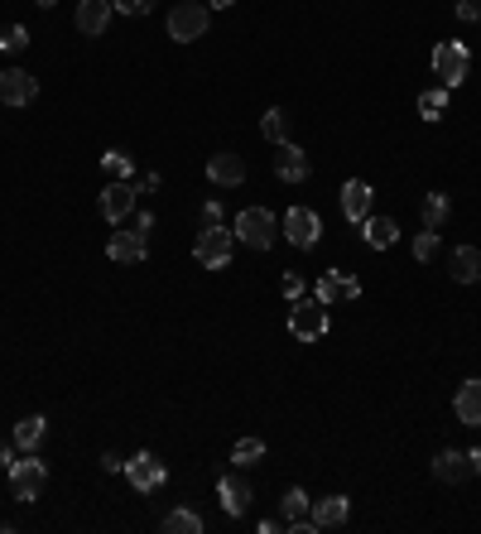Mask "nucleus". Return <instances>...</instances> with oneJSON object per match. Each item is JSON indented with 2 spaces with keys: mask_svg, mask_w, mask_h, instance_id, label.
<instances>
[{
  "mask_svg": "<svg viewBox=\"0 0 481 534\" xmlns=\"http://www.w3.org/2000/svg\"><path fill=\"white\" fill-rule=\"evenodd\" d=\"M332 328V318H328V303H318V299H294L289 308V332L299 337V342H318V337H328Z\"/></svg>",
  "mask_w": 481,
  "mask_h": 534,
  "instance_id": "obj_1",
  "label": "nucleus"
},
{
  "mask_svg": "<svg viewBox=\"0 0 481 534\" xmlns=\"http://www.w3.org/2000/svg\"><path fill=\"white\" fill-rule=\"evenodd\" d=\"M231 250H236V236L226 227H203V231H197V241H193V256H197L203 270H226Z\"/></svg>",
  "mask_w": 481,
  "mask_h": 534,
  "instance_id": "obj_2",
  "label": "nucleus"
},
{
  "mask_svg": "<svg viewBox=\"0 0 481 534\" xmlns=\"http://www.w3.org/2000/svg\"><path fill=\"white\" fill-rule=\"evenodd\" d=\"M207 24H212V15H207V5H197V0H183V5L168 10V39H174V44H193V39H203Z\"/></svg>",
  "mask_w": 481,
  "mask_h": 534,
  "instance_id": "obj_3",
  "label": "nucleus"
},
{
  "mask_svg": "<svg viewBox=\"0 0 481 534\" xmlns=\"http://www.w3.org/2000/svg\"><path fill=\"white\" fill-rule=\"evenodd\" d=\"M236 231H240V241H246L250 250H270L279 222H275L270 207H246V213L236 217Z\"/></svg>",
  "mask_w": 481,
  "mask_h": 534,
  "instance_id": "obj_4",
  "label": "nucleus"
},
{
  "mask_svg": "<svg viewBox=\"0 0 481 534\" xmlns=\"http://www.w3.org/2000/svg\"><path fill=\"white\" fill-rule=\"evenodd\" d=\"M467 68H472V53H467V49L458 44V39H443V44L433 49V77L443 82L448 92L467 77Z\"/></svg>",
  "mask_w": 481,
  "mask_h": 534,
  "instance_id": "obj_5",
  "label": "nucleus"
},
{
  "mask_svg": "<svg viewBox=\"0 0 481 534\" xmlns=\"http://www.w3.org/2000/svg\"><path fill=\"white\" fill-rule=\"evenodd\" d=\"M49 482V462H39V457H20V462H10V491H15V501H39V491H44Z\"/></svg>",
  "mask_w": 481,
  "mask_h": 534,
  "instance_id": "obj_6",
  "label": "nucleus"
},
{
  "mask_svg": "<svg viewBox=\"0 0 481 534\" xmlns=\"http://www.w3.org/2000/svg\"><path fill=\"white\" fill-rule=\"evenodd\" d=\"M285 236H289V246L313 250L318 236H322V217L313 213V207H289L285 213Z\"/></svg>",
  "mask_w": 481,
  "mask_h": 534,
  "instance_id": "obj_7",
  "label": "nucleus"
},
{
  "mask_svg": "<svg viewBox=\"0 0 481 534\" xmlns=\"http://www.w3.org/2000/svg\"><path fill=\"white\" fill-rule=\"evenodd\" d=\"M125 482H131L135 491H159L168 482V467L154 453H135L131 462H125Z\"/></svg>",
  "mask_w": 481,
  "mask_h": 534,
  "instance_id": "obj_8",
  "label": "nucleus"
},
{
  "mask_svg": "<svg viewBox=\"0 0 481 534\" xmlns=\"http://www.w3.org/2000/svg\"><path fill=\"white\" fill-rule=\"evenodd\" d=\"M135 198H140V188L131 184V178H111V188L102 193V217L121 227V222L135 213Z\"/></svg>",
  "mask_w": 481,
  "mask_h": 534,
  "instance_id": "obj_9",
  "label": "nucleus"
},
{
  "mask_svg": "<svg viewBox=\"0 0 481 534\" xmlns=\"http://www.w3.org/2000/svg\"><path fill=\"white\" fill-rule=\"evenodd\" d=\"M207 184L212 188H240V184H246V159L231 154V149L212 154V159H207Z\"/></svg>",
  "mask_w": 481,
  "mask_h": 534,
  "instance_id": "obj_10",
  "label": "nucleus"
},
{
  "mask_svg": "<svg viewBox=\"0 0 481 534\" xmlns=\"http://www.w3.org/2000/svg\"><path fill=\"white\" fill-rule=\"evenodd\" d=\"M34 96H39L34 73H24V68H5V73H0V102L5 106H30Z\"/></svg>",
  "mask_w": 481,
  "mask_h": 534,
  "instance_id": "obj_11",
  "label": "nucleus"
},
{
  "mask_svg": "<svg viewBox=\"0 0 481 534\" xmlns=\"http://www.w3.org/2000/svg\"><path fill=\"white\" fill-rule=\"evenodd\" d=\"M313 299L332 308V303H342V299H361V285H357L351 275H342V270H322V275H318Z\"/></svg>",
  "mask_w": 481,
  "mask_h": 534,
  "instance_id": "obj_12",
  "label": "nucleus"
},
{
  "mask_svg": "<svg viewBox=\"0 0 481 534\" xmlns=\"http://www.w3.org/2000/svg\"><path fill=\"white\" fill-rule=\"evenodd\" d=\"M371 198H376V188L366 184V178H347L342 184V217L361 227V222L371 217Z\"/></svg>",
  "mask_w": 481,
  "mask_h": 534,
  "instance_id": "obj_13",
  "label": "nucleus"
},
{
  "mask_svg": "<svg viewBox=\"0 0 481 534\" xmlns=\"http://www.w3.org/2000/svg\"><path fill=\"white\" fill-rule=\"evenodd\" d=\"M275 174H279V184H304L308 178V154L294 145V140L275 145Z\"/></svg>",
  "mask_w": 481,
  "mask_h": 534,
  "instance_id": "obj_14",
  "label": "nucleus"
},
{
  "mask_svg": "<svg viewBox=\"0 0 481 534\" xmlns=\"http://www.w3.org/2000/svg\"><path fill=\"white\" fill-rule=\"evenodd\" d=\"M217 496H222V511L240 520V515L250 511V501H256V491L240 482V476H222V482H217Z\"/></svg>",
  "mask_w": 481,
  "mask_h": 534,
  "instance_id": "obj_15",
  "label": "nucleus"
},
{
  "mask_svg": "<svg viewBox=\"0 0 481 534\" xmlns=\"http://www.w3.org/2000/svg\"><path fill=\"white\" fill-rule=\"evenodd\" d=\"M111 0H77V30L96 39V34H106V24H111Z\"/></svg>",
  "mask_w": 481,
  "mask_h": 534,
  "instance_id": "obj_16",
  "label": "nucleus"
},
{
  "mask_svg": "<svg viewBox=\"0 0 481 534\" xmlns=\"http://www.w3.org/2000/svg\"><path fill=\"white\" fill-rule=\"evenodd\" d=\"M433 476L448 486H462L467 476H472V462H467V453H458V448H443V453L433 457Z\"/></svg>",
  "mask_w": 481,
  "mask_h": 534,
  "instance_id": "obj_17",
  "label": "nucleus"
},
{
  "mask_svg": "<svg viewBox=\"0 0 481 534\" xmlns=\"http://www.w3.org/2000/svg\"><path fill=\"white\" fill-rule=\"evenodd\" d=\"M106 256L116 265H140L150 256V246H145V236H140V231H116V236H111V246H106Z\"/></svg>",
  "mask_w": 481,
  "mask_h": 534,
  "instance_id": "obj_18",
  "label": "nucleus"
},
{
  "mask_svg": "<svg viewBox=\"0 0 481 534\" xmlns=\"http://www.w3.org/2000/svg\"><path fill=\"white\" fill-rule=\"evenodd\" d=\"M347 515H351V501H347V496H322V501L313 505V525H318V529H342Z\"/></svg>",
  "mask_w": 481,
  "mask_h": 534,
  "instance_id": "obj_19",
  "label": "nucleus"
},
{
  "mask_svg": "<svg viewBox=\"0 0 481 534\" xmlns=\"http://www.w3.org/2000/svg\"><path fill=\"white\" fill-rule=\"evenodd\" d=\"M452 410H458V419L467 429H476L481 424V381H467L458 390V400H452Z\"/></svg>",
  "mask_w": 481,
  "mask_h": 534,
  "instance_id": "obj_20",
  "label": "nucleus"
},
{
  "mask_svg": "<svg viewBox=\"0 0 481 534\" xmlns=\"http://www.w3.org/2000/svg\"><path fill=\"white\" fill-rule=\"evenodd\" d=\"M452 279H458V285H476V279H481V250L476 246H458V250H452Z\"/></svg>",
  "mask_w": 481,
  "mask_h": 534,
  "instance_id": "obj_21",
  "label": "nucleus"
},
{
  "mask_svg": "<svg viewBox=\"0 0 481 534\" xmlns=\"http://www.w3.org/2000/svg\"><path fill=\"white\" fill-rule=\"evenodd\" d=\"M361 236H366V246H371V250H390L395 236H400V227H395L390 217H366L361 222Z\"/></svg>",
  "mask_w": 481,
  "mask_h": 534,
  "instance_id": "obj_22",
  "label": "nucleus"
},
{
  "mask_svg": "<svg viewBox=\"0 0 481 534\" xmlns=\"http://www.w3.org/2000/svg\"><path fill=\"white\" fill-rule=\"evenodd\" d=\"M44 433H49V419H39V414L20 419V424H15V448H20V453H34V448L44 443Z\"/></svg>",
  "mask_w": 481,
  "mask_h": 534,
  "instance_id": "obj_23",
  "label": "nucleus"
},
{
  "mask_svg": "<svg viewBox=\"0 0 481 534\" xmlns=\"http://www.w3.org/2000/svg\"><path fill=\"white\" fill-rule=\"evenodd\" d=\"M448 213H452L448 193H429V198H423V227H429V231H443Z\"/></svg>",
  "mask_w": 481,
  "mask_h": 534,
  "instance_id": "obj_24",
  "label": "nucleus"
},
{
  "mask_svg": "<svg viewBox=\"0 0 481 534\" xmlns=\"http://www.w3.org/2000/svg\"><path fill=\"white\" fill-rule=\"evenodd\" d=\"M260 135L270 140V145H285V140H289V116H285L279 106H270V111L260 116Z\"/></svg>",
  "mask_w": 481,
  "mask_h": 534,
  "instance_id": "obj_25",
  "label": "nucleus"
},
{
  "mask_svg": "<svg viewBox=\"0 0 481 534\" xmlns=\"http://www.w3.org/2000/svg\"><path fill=\"white\" fill-rule=\"evenodd\" d=\"M308 505H313V501H308V491H304V486H289V491H285V501H279V515H285V525L304 520V515H308Z\"/></svg>",
  "mask_w": 481,
  "mask_h": 534,
  "instance_id": "obj_26",
  "label": "nucleus"
},
{
  "mask_svg": "<svg viewBox=\"0 0 481 534\" xmlns=\"http://www.w3.org/2000/svg\"><path fill=\"white\" fill-rule=\"evenodd\" d=\"M443 111H448V87H429L419 96V116L423 121H443Z\"/></svg>",
  "mask_w": 481,
  "mask_h": 534,
  "instance_id": "obj_27",
  "label": "nucleus"
},
{
  "mask_svg": "<svg viewBox=\"0 0 481 534\" xmlns=\"http://www.w3.org/2000/svg\"><path fill=\"white\" fill-rule=\"evenodd\" d=\"M164 534H203V520L193 511H168L164 515Z\"/></svg>",
  "mask_w": 481,
  "mask_h": 534,
  "instance_id": "obj_28",
  "label": "nucleus"
},
{
  "mask_svg": "<svg viewBox=\"0 0 481 534\" xmlns=\"http://www.w3.org/2000/svg\"><path fill=\"white\" fill-rule=\"evenodd\" d=\"M260 457H265V443H260V439H240V443L231 448V462H236V467H256Z\"/></svg>",
  "mask_w": 481,
  "mask_h": 534,
  "instance_id": "obj_29",
  "label": "nucleus"
},
{
  "mask_svg": "<svg viewBox=\"0 0 481 534\" xmlns=\"http://www.w3.org/2000/svg\"><path fill=\"white\" fill-rule=\"evenodd\" d=\"M102 168H106L111 178H131L135 174V164H131V154H125V149H106L102 154Z\"/></svg>",
  "mask_w": 481,
  "mask_h": 534,
  "instance_id": "obj_30",
  "label": "nucleus"
},
{
  "mask_svg": "<svg viewBox=\"0 0 481 534\" xmlns=\"http://www.w3.org/2000/svg\"><path fill=\"white\" fill-rule=\"evenodd\" d=\"M0 49H5V53L30 49V30H24V24H5V30H0Z\"/></svg>",
  "mask_w": 481,
  "mask_h": 534,
  "instance_id": "obj_31",
  "label": "nucleus"
},
{
  "mask_svg": "<svg viewBox=\"0 0 481 534\" xmlns=\"http://www.w3.org/2000/svg\"><path fill=\"white\" fill-rule=\"evenodd\" d=\"M433 256H438V231L423 227V231L414 236V260H433Z\"/></svg>",
  "mask_w": 481,
  "mask_h": 534,
  "instance_id": "obj_32",
  "label": "nucleus"
},
{
  "mask_svg": "<svg viewBox=\"0 0 481 534\" xmlns=\"http://www.w3.org/2000/svg\"><path fill=\"white\" fill-rule=\"evenodd\" d=\"M111 5H116L121 15H150V10H154V0H111Z\"/></svg>",
  "mask_w": 481,
  "mask_h": 534,
  "instance_id": "obj_33",
  "label": "nucleus"
},
{
  "mask_svg": "<svg viewBox=\"0 0 481 534\" xmlns=\"http://www.w3.org/2000/svg\"><path fill=\"white\" fill-rule=\"evenodd\" d=\"M458 20H462V24H476V20H481V0H462V5H458Z\"/></svg>",
  "mask_w": 481,
  "mask_h": 534,
  "instance_id": "obj_34",
  "label": "nucleus"
},
{
  "mask_svg": "<svg viewBox=\"0 0 481 534\" xmlns=\"http://www.w3.org/2000/svg\"><path fill=\"white\" fill-rule=\"evenodd\" d=\"M304 289H308V285H304V275H285V299H289V303H294V299H304Z\"/></svg>",
  "mask_w": 481,
  "mask_h": 534,
  "instance_id": "obj_35",
  "label": "nucleus"
},
{
  "mask_svg": "<svg viewBox=\"0 0 481 534\" xmlns=\"http://www.w3.org/2000/svg\"><path fill=\"white\" fill-rule=\"evenodd\" d=\"M203 227H222V203H207L203 207Z\"/></svg>",
  "mask_w": 481,
  "mask_h": 534,
  "instance_id": "obj_36",
  "label": "nucleus"
},
{
  "mask_svg": "<svg viewBox=\"0 0 481 534\" xmlns=\"http://www.w3.org/2000/svg\"><path fill=\"white\" fill-rule=\"evenodd\" d=\"M131 231H140V236H150V231H154V217H150V213H135V222H131Z\"/></svg>",
  "mask_w": 481,
  "mask_h": 534,
  "instance_id": "obj_37",
  "label": "nucleus"
},
{
  "mask_svg": "<svg viewBox=\"0 0 481 534\" xmlns=\"http://www.w3.org/2000/svg\"><path fill=\"white\" fill-rule=\"evenodd\" d=\"M102 467L106 472H125V457L121 453H102Z\"/></svg>",
  "mask_w": 481,
  "mask_h": 534,
  "instance_id": "obj_38",
  "label": "nucleus"
},
{
  "mask_svg": "<svg viewBox=\"0 0 481 534\" xmlns=\"http://www.w3.org/2000/svg\"><path fill=\"white\" fill-rule=\"evenodd\" d=\"M467 462H472V476H481V448H472V453H467Z\"/></svg>",
  "mask_w": 481,
  "mask_h": 534,
  "instance_id": "obj_39",
  "label": "nucleus"
},
{
  "mask_svg": "<svg viewBox=\"0 0 481 534\" xmlns=\"http://www.w3.org/2000/svg\"><path fill=\"white\" fill-rule=\"evenodd\" d=\"M10 462H15V457H10V448H5V443H0V467H5V472H10Z\"/></svg>",
  "mask_w": 481,
  "mask_h": 534,
  "instance_id": "obj_40",
  "label": "nucleus"
},
{
  "mask_svg": "<svg viewBox=\"0 0 481 534\" xmlns=\"http://www.w3.org/2000/svg\"><path fill=\"white\" fill-rule=\"evenodd\" d=\"M207 5H212V10H231L236 0H207Z\"/></svg>",
  "mask_w": 481,
  "mask_h": 534,
  "instance_id": "obj_41",
  "label": "nucleus"
},
{
  "mask_svg": "<svg viewBox=\"0 0 481 534\" xmlns=\"http://www.w3.org/2000/svg\"><path fill=\"white\" fill-rule=\"evenodd\" d=\"M34 5H44V10H53V5H59V0H34Z\"/></svg>",
  "mask_w": 481,
  "mask_h": 534,
  "instance_id": "obj_42",
  "label": "nucleus"
}]
</instances>
